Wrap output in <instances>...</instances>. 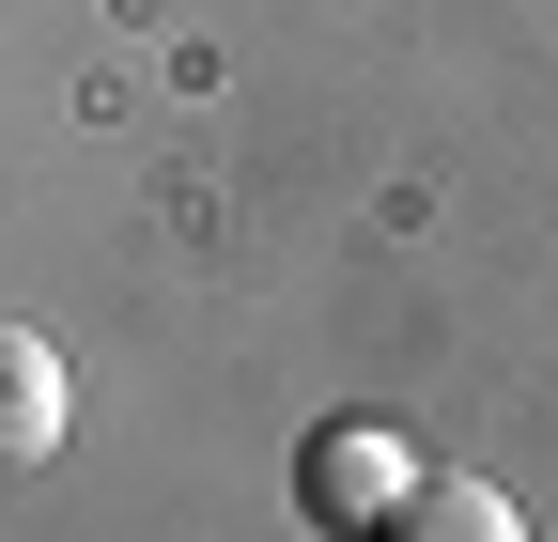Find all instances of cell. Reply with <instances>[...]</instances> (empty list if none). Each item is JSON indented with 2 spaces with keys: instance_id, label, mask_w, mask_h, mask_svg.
I'll return each instance as SVG.
<instances>
[{
  "instance_id": "cell-1",
  "label": "cell",
  "mask_w": 558,
  "mask_h": 542,
  "mask_svg": "<svg viewBox=\"0 0 558 542\" xmlns=\"http://www.w3.org/2000/svg\"><path fill=\"white\" fill-rule=\"evenodd\" d=\"M403 496H418V449H403L388 419H326V434L295 449V512H311L326 542H373Z\"/></svg>"
},
{
  "instance_id": "cell-2",
  "label": "cell",
  "mask_w": 558,
  "mask_h": 542,
  "mask_svg": "<svg viewBox=\"0 0 558 542\" xmlns=\"http://www.w3.org/2000/svg\"><path fill=\"white\" fill-rule=\"evenodd\" d=\"M47 449H62V357L32 342V325H0V481L47 465Z\"/></svg>"
},
{
  "instance_id": "cell-3",
  "label": "cell",
  "mask_w": 558,
  "mask_h": 542,
  "mask_svg": "<svg viewBox=\"0 0 558 542\" xmlns=\"http://www.w3.org/2000/svg\"><path fill=\"white\" fill-rule=\"evenodd\" d=\"M373 542H527V512H512L497 481H418V496H403Z\"/></svg>"
}]
</instances>
